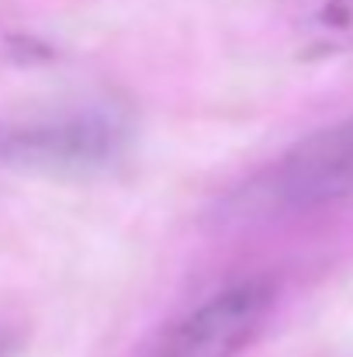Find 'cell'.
Wrapping results in <instances>:
<instances>
[{
    "mask_svg": "<svg viewBox=\"0 0 353 357\" xmlns=\"http://www.w3.org/2000/svg\"><path fill=\"white\" fill-rule=\"evenodd\" d=\"M132 139V121L115 105H87L0 128V163L38 174H97Z\"/></svg>",
    "mask_w": 353,
    "mask_h": 357,
    "instance_id": "1",
    "label": "cell"
},
{
    "mask_svg": "<svg viewBox=\"0 0 353 357\" xmlns=\"http://www.w3.org/2000/svg\"><path fill=\"white\" fill-rule=\"evenodd\" d=\"M270 302L274 284L267 278L229 284L198 305L184 323H177L156 357H235V351H242L267 319Z\"/></svg>",
    "mask_w": 353,
    "mask_h": 357,
    "instance_id": "2",
    "label": "cell"
},
{
    "mask_svg": "<svg viewBox=\"0 0 353 357\" xmlns=\"http://www.w3.org/2000/svg\"><path fill=\"white\" fill-rule=\"evenodd\" d=\"M270 195L284 208H319L353 195V119L305 135L270 174Z\"/></svg>",
    "mask_w": 353,
    "mask_h": 357,
    "instance_id": "3",
    "label": "cell"
},
{
    "mask_svg": "<svg viewBox=\"0 0 353 357\" xmlns=\"http://www.w3.org/2000/svg\"><path fill=\"white\" fill-rule=\"evenodd\" d=\"M305 56L353 52V0H326L301 31Z\"/></svg>",
    "mask_w": 353,
    "mask_h": 357,
    "instance_id": "4",
    "label": "cell"
},
{
    "mask_svg": "<svg viewBox=\"0 0 353 357\" xmlns=\"http://www.w3.org/2000/svg\"><path fill=\"white\" fill-rule=\"evenodd\" d=\"M0 357H3V351H0Z\"/></svg>",
    "mask_w": 353,
    "mask_h": 357,
    "instance_id": "5",
    "label": "cell"
}]
</instances>
